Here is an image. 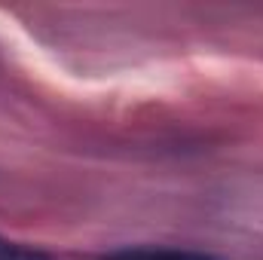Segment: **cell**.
Instances as JSON below:
<instances>
[{
    "mask_svg": "<svg viewBox=\"0 0 263 260\" xmlns=\"http://www.w3.org/2000/svg\"><path fill=\"white\" fill-rule=\"evenodd\" d=\"M101 260H220L208 251L193 248H172V245H129L101 254Z\"/></svg>",
    "mask_w": 263,
    "mask_h": 260,
    "instance_id": "obj_1",
    "label": "cell"
},
{
    "mask_svg": "<svg viewBox=\"0 0 263 260\" xmlns=\"http://www.w3.org/2000/svg\"><path fill=\"white\" fill-rule=\"evenodd\" d=\"M0 260H52V257L40 248H31V245H22V242H12V239L0 236Z\"/></svg>",
    "mask_w": 263,
    "mask_h": 260,
    "instance_id": "obj_2",
    "label": "cell"
}]
</instances>
